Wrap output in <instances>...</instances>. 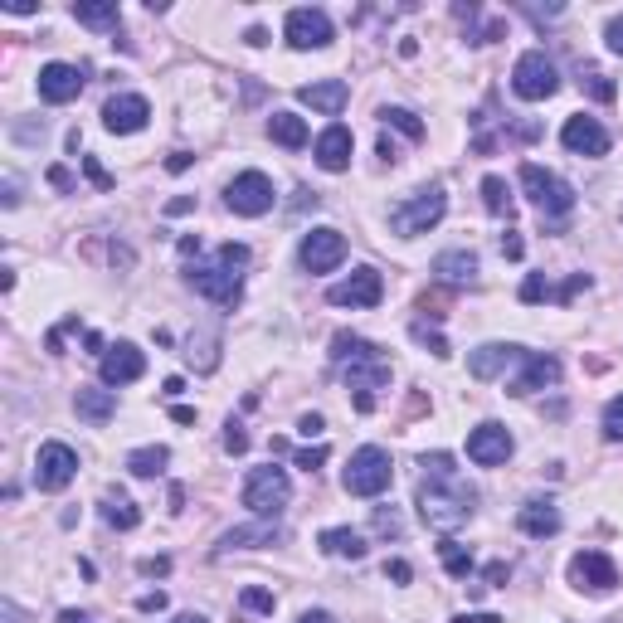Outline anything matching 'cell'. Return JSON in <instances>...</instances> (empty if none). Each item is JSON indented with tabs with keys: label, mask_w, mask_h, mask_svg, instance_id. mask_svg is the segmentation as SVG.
Returning <instances> with one entry per match:
<instances>
[{
	"label": "cell",
	"mask_w": 623,
	"mask_h": 623,
	"mask_svg": "<svg viewBox=\"0 0 623 623\" xmlns=\"http://www.w3.org/2000/svg\"><path fill=\"white\" fill-rule=\"evenodd\" d=\"M502 580H507V565H502V560H497V565H487V585H502Z\"/></svg>",
	"instance_id": "94428289"
},
{
	"label": "cell",
	"mask_w": 623,
	"mask_h": 623,
	"mask_svg": "<svg viewBox=\"0 0 623 623\" xmlns=\"http://www.w3.org/2000/svg\"><path fill=\"white\" fill-rule=\"evenodd\" d=\"M74 477H78V453L69 443H39V453H35L39 492H64Z\"/></svg>",
	"instance_id": "9c48e42d"
},
{
	"label": "cell",
	"mask_w": 623,
	"mask_h": 623,
	"mask_svg": "<svg viewBox=\"0 0 623 623\" xmlns=\"http://www.w3.org/2000/svg\"><path fill=\"white\" fill-rule=\"evenodd\" d=\"M59 623H88V619H83V614H74V609H64V614H59Z\"/></svg>",
	"instance_id": "003e7915"
},
{
	"label": "cell",
	"mask_w": 623,
	"mask_h": 623,
	"mask_svg": "<svg viewBox=\"0 0 623 623\" xmlns=\"http://www.w3.org/2000/svg\"><path fill=\"white\" fill-rule=\"evenodd\" d=\"M585 88L594 93V98H599V103H614V93H619V88H614V83H609L604 74H585Z\"/></svg>",
	"instance_id": "60d3db41"
},
{
	"label": "cell",
	"mask_w": 623,
	"mask_h": 623,
	"mask_svg": "<svg viewBox=\"0 0 623 623\" xmlns=\"http://www.w3.org/2000/svg\"><path fill=\"white\" fill-rule=\"evenodd\" d=\"M185 166H190V151H176V156L166 161V171H185Z\"/></svg>",
	"instance_id": "e7e4bbea"
},
{
	"label": "cell",
	"mask_w": 623,
	"mask_h": 623,
	"mask_svg": "<svg viewBox=\"0 0 623 623\" xmlns=\"http://www.w3.org/2000/svg\"><path fill=\"white\" fill-rule=\"evenodd\" d=\"M604 44H609V49L623 59V15H614V20L604 25Z\"/></svg>",
	"instance_id": "f6af8a7d"
},
{
	"label": "cell",
	"mask_w": 623,
	"mask_h": 623,
	"mask_svg": "<svg viewBox=\"0 0 623 623\" xmlns=\"http://www.w3.org/2000/svg\"><path fill=\"white\" fill-rule=\"evenodd\" d=\"M293 502V477L283 473V468H254L249 482H244V507L258 516V521H273V516L283 512Z\"/></svg>",
	"instance_id": "8992f818"
},
{
	"label": "cell",
	"mask_w": 623,
	"mask_h": 623,
	"mask_svg": "<svg viewBox=\"0 0 623 623\" xmlns=\"http://www.w3.org/2000/svg\"><path fill=\"white\" fill-rule=\"evenodd\" d=\"M482 205L492 210V215H507L512 220V190L502 176H482Z\"/></svg>",
	"instance_id": "d590c367"
},
{
	"label": "cell",
	"mask_w": 623,
	"mask_h": 623,
	"mask_svg": "<svg viewBox=\"0 0 623 623\" xmlns=\"http://www.w3.org/2000/svg\"><path fill=\"white\" fill-rule=\"evenodd\" d=\"M414 336H419V341H429V351H434V356H448V341H443L439 331H429V327H424V322L414 327Z\"/></svg>",
	"instance_id": "7dc6e473"
},
{
	"label": "cell",
	"mask_w": 623,
	"mask_h": 623,
	"mask_svg": "<svg viewBox=\"0 0 623 623\" xmlns=\"http://www.w3.org/2000/svg\"><path fill=\"white\" fill-rule=\"evenodd\" d=\"M185 390V380L181 375H171V380H166V385H161V395H166V400H176V395H181Z\"/></svg>",
	"instance_id": "6f0895ef"
},
{
	"label": "cell",
	"mask_w": 623,
	"mask_h": 623,
	"mask_svg": "<svg viewBox=\"0 0 623 623\" xmlns=\"http://www.w3.org/2000/svg\"><path fill=\"white\" fill-rule=\"evenodd\" d=\"M283 531L273 521H258V526H234L220 536V550H254V546H278Z\"/></svg>",
	"instance_id": "484cf974"
},
{
	"label": "cell",
	"mask_w": 623,
	"mask_h": 623,
	"mask_svg": "<svg viewBox=\"0 0 623 623\" xmlns=\"http://www.w3.org/2000/svg\"><path fill=\"white\" fill-rule=\"evenodd\" d=\"M268 137L288 151H302L312 142V132H307V122H302L297 112H273V117H268Z\"/></svg>",
	"instance_id": "83f0119b"
},
{
	"label": "cell",
	"mask_w": 623,
	"mask_h": 623,
	"mask_svg": "<svg viewBox=\"0 0 623 623\" xmlns=\"http://www.w3.org/2000/svg\"><path fill=\"white\" fill-rule=\"evenodd\" d=\"M283 35L293 49H327L331 44V20L327 10H317V5H297L288 10V20H283Z\"/></svg>",
	"instance_id": "8fae6325"
},
{
	"label": "cell",
	"mask_w": 623,
	"mask_h": 623,
	"mask_svg": "<svg viewBox=\"0 0 623 623\" xmlns=\"http://www.w3.org/2000/svg\"><path fill=\"white\" fill-rule=\"evenodd\" d=\"M171 623H210V619H205V614H176Z\"/></svg>",
	"instance_id": "03108f58"
},
{
	"label": "cell",
	"mask_w": 623,
	"mask_h": 623,
	"mask_svg": "<svg viewBox=\"0 0 623 623\" xmlns=\"http://www.w3.org/2000/svg\"><path fill=\"white\" fill-rule=\"evenodd\" d=\"M443 215H448L443 185H424V190H414L409 200H400V205L390 210V229H395L400 239H419V234H429Z\"/></svg>",
	"instance_id": "3957f363"
},
{
	"label": "cell",
	"mask_w": 623,
	"mask_h": 623,
	"mask_svg": "<svg viewBox=\"0 0 623 623\" xmlns=\"http://www.w3.org/2000/svg\"><path fill=\"white\" fill-rule=\"evenodd\" d=\"M516 526L526 531V536H536V541H546L560 531V507L555 502H541V497H531L521 512H516Z\"/></svg>",
	"instance_id": "cb8c5ba5"
},
{
	"label": "cell",
	"mask_w": 623,
	"mask_h": 623,
	"mask_svg": "<svg viewBox=\"0 0 623 623\" xmlns=\"http://www.w3.org/2000/svg\"><path fill=\"white\" fill-rule=\"evenodd\" d=\"M546 297H555V293H550V283L541 273H531V278L521 283V302H546Z\"/></svg>",
	"instance_id": "ab89813d"
},
{
	"label": "cell",
	"mask_w": 623,
	"mask_h": 623,
	"mask_svg": "<svg viewBox=\"0 0 623 623\" xmlns=\"http://www.w3.org/2000/svg\"><path fill=\"white\" fill-rule=\"evenodd\" d=\"M380 156H385V161H390V166H395V161H400V151H395V142H390V137H380Z\"/></svg>",
	"instance_id": "be15d7a7"
},
{
	"label": "cell",
	"mask_w": 623,
	"mask_h": 623,
	"mask_svg": "<svg viewBox=\"0 0 623 623\" xmlns=\"http://www.w3.org/2000/svg\"><path fill=\"white\" fill-rule=\"evenodd\" d=\"M142 375H147V356H142L132 341L108 346V356H103V385H132V380H142Z\"/></svg>",
	"instance_id": "ffe728a7"
},
{
	"label": "cell",
	"mask_w": 623,
	"mask_h": 623,
	"mask_svg": "<svg viewBox=\"0 0 623 623\" xmlns=\"http://www.w3.org/2000/svg\"><path fill=\"white\" fill-rule=\"evenodd\" d=\"M74 20L78 25H93V30H117L122 10H117V0H78Z\"/></svg>",
	"instance_id": "4dcf8cb0"
},
{
	"label": "cell",
	"mask_w": 623,
	"mask_h": 623,
	"mask_svg": "<svg viewBox=\"0 0 623 623\" xmlns=\"http://www.w3.org/2000/svg\"><path fill=\"white\" fill-rule=\"evenodd\" d=\"M317 546L336 555V560H361L366 555V536L361 531H351V526H327L322 536H317Z\"/></svg>",
	"instance_id": "4316f807"
},
{
	"label": "cell",
	"mask_w": 623,
	"mask_h": 623,
	"mask_svg": "<svg viewBox=\"0 0 623 623\" xmlns=\"http://www.w3.org/2000/svg\"><path fill=\"white\" fill-rule=\"evenodd\" d=\"M453 623H502V614H458Z\"/></svg>",
	"instance_id": "9f6ffc18"
},
{
	"label": "cell",
	"mask_w": 623,
	"mask_h": 623,
	"mask_svg": "<svg viewBox=\"0 0 623 623\" xmlns=\"http://www.w3.org/2000/svg\"><path fill=\"white\" fill-rule=\"evenodd\" d=\"M570 585L589 589V594H609V589L619 585V570H614V560L604 550H580L570 560Z\"/></svg>",
	"instance_id": "5bb4252c"
},
{
	"label": "cell",
	"mask_w": 623,
	"mask_h": 623,
	"mask_svg": "<svg viewBox=\"0 0 623 623\" xmlns=\"http://www.w3.org/2000/svg\"><path fill=\"white\" fill-rule=\"evenodd\" d=\"M297 429H302L307 439H317V434H322L327 424H322V414H302V419H297Z\"/></svg>",
	"instance_id": "f907efd6"
},
{
	"label": "cell",
	"mask_w": 623,
	"mask_h": 623,
	"mask_svg": "<svg viewBox=\"0 0 623 623\" xmlns=\"http://www.w3.org/2000/svg\"><path fill=\"white\" fill-rule=\"evenodd\" d=\"M560 142L575 151V156H609V132H604L594 117H585V112L560 127Z\"/></svg>",
	"instance_id": "d6986e66"
},
{
	"label": "cell",
	"mask_w": 623,
	"mask_h": 623,
	"mask_svg": "<svg viewBox=\"0 0 623 623\" xmlns=\"http://www.w3.org/2000/svg\"><path fill=\"white\" fill-rule=\"evenodd\" d=\"M555 380H560V361H555V356H541V351H526V356H521V375L507 385V395H536V390H546Z\"/></svg>",
	"instance_id": "44dd1931"
},
{
	"label": "cell",
	"mask_w": 623,
	"mask_h": 623,
	"mask_svg": "<svg viewBox=\"0 0 623 623\" xmlns=\"http://www.w3.org/2000/svg\"><path fill=\"white\" fill-rule=\"evenodd\" d=\"M521 190H526V200L541 210V220H565V215L575 210V190H570V181H560L555 171L536 166V161L521 166Z\"/></svg>",
	"instance_id": "277c9868"
},
{
	"label": "cell",
	"mask_w": 623,
	"mask_h": 623,
	"mask_svg": "<svg viewBox=\"0 0 623 623\" xmlns=\"http://www.w3.org/2000/svg\"><path fill=\"white\" fill-rule=\"evenodd\" d=\"M341 482H346L351 497H380V492L395 482V463H390L385 448L366 443V448L351 453V463H346V477H341Z\"/></svg>",
	"instance_id": "5b68a950"
},
{
	"label": "cell",
	"mask_w": 623,
	"mask_h": 623,
	"mask_svg": "<svg viewBox=\"0 0 623 623\" xmlns=\"http://www.w3.org/2000/svg\"><path fill=\"white\" fill-rule=\"evenodd\" d=\"M409 575H414V570H409L404 560H385V580H395V585H409Z\"/></svg>",
	"instance_id": "c3c4849f"
},
{
	"label": "cell",
	"mask_w": 623,
	"mask_h": 623,
	"mask_svg": "<svg viewBox=\"0 0 623 623\" xmlns=\"http://www.w3.org/2000/svg\"><path fill=\"white\" fill-rule=\"evenodd\" d=\"M380 122L395 127V132H404L409 142H424V122H419L409 108H380Z\"/></svg>",
	"instance_id": "8d00e7d4"
},
{
	"label": "cell",
	"mask_w": 623,
	"mask_h": 623,
	"mask_svg": "<svg viewBox=\"0 0 623 623\" xmlns=\"http://www.w3.org/2000/svg\"><path fill=\"white\" fill-rule=\"evenodd\" d=\"M83 176L98 185V190H112V176L103 171V161H98V156H83Z\"/></svg>",
	"instance_id": "b9f144b4"
},
{
	"label": "cell",
	"mask_w": 623,
	"mask_h": 623,
	"mask_svg": "<svg viewBox=\"0 0 623 623\" xmlns=\"http://www.w3.org/2000/svg\"><path fill=\"white\" fill-rule=\"evenodd\" d=\"M224 448H229V453H244V448H249V434H244L234 419L224 424Z\"/></svg>",
	"instance_id": "7bdbcfd3"
},
{
	"label": "cell",
	"mask_w": 623,
	"mask_h": 623,
	"mask_svg": "<svg viewBox=\"0 0 623 623\" xmlns=\"http://www.w3.org/2000/svg\"><path fill=\"white\" fill-rule=\"evenodd\" d=\"M147 122H151V103L142 93H117V98H108V108H103V127L117 132V137H132Z\"/></svg>",
	"instance_id": "2e32d148"
},
{
	"label": "cell",
	"mask_w": 623,
	"mask_h": 623,
	"mask_svg": "<svg viewBox=\"0 0 623 623\" xmlns=\"http://www.w3.org/2000/svg\"><path fill=\"white\" fill-rule=\"evenodd\" d=\"M74 409L83 424H108L112 414H117V395H112V390H98V385H78Z\"/></svg>",
	"instance_id": "d4e9b609"
},
{
	"label": "cell",
	"mask_w": 623,
	"mask_h": 623,
	"mask_svg": "<svg viewBox=\"0 0 623 623\" xmlns=\"http://www.w3.org/2000/svg\"><path fill=\"white\" fill-rule=\"evenodd\" d=\"M375 531H380V536H400L404 526H400V516H395V512H385V507H375Z\"/></svg>",
	"instance_id": "ee69618b"
},
{
	"label": "cell",
	"mask_w": 623,
	"mask_h": 623,
	"mask_svg": "<svg viewBox=\"0 0 623 623\" xmlns=\"http://www.w3.org/2000/svg\"><path fill=\"white\" fill-rule=\"evenodd\" d=\"M380 297H385V278L375 268H356L351 278H341V283L327 288L331 307H380Z\"/></svg>",
	"instance_id": "4fadbf2b"
},
{
	"label": "cell",
	"mask_w": 623,
	"mask_h": 623,
	"mask_svg": "<svg viewBox=\"0 0 623 623\" xmlns=\"http://www.w3.org/2000/svg\"><path fill=\"white\" fill-rule=\"evenodd\" d=\"M239 604H244L249 614H273V609H278V599H273L268 589H258V585L244 589V594H239Z\"/></svg>",
	"instance_id": "f35d334b"
},
{
	"label": "cell",
	"mask_w": 623,
	"mask_h": 623,
	"mask_svg": "<svg viewBox=\"0 0 623 623\" xmlns=\"http://www.w3.org/2000/svg\"><path fill=\"white\" fill-rule=\"evenodd\" d=\"M249 263V249L244 244H224L215 263H195L185 278H190V288L195 293H205L210 302H220V307H239V297H244V268Z\"/></svg>",
	"instance_id": "7a4b0ae2"
},
{
	"label": "cell",
	"mask_w": 623,
	"mask_h": 623,
	"mask_svg": "<svg viewBox=\"0 0 623 623\" xmlns=\"http://www.w3.org/2000/svg\"><path fill=\"white\" fill-rule=\"evenodd\" d=\"M171 570V560L166 555H156V560H142V575H166Z\"/></svg>",
	"instance_id": "f5cc1de1"
},
{
	"label": "cell",
	"mask_w": 623,
	"mask_h": 623,
	"mask_svg": "<svg viewBox=\"0 0 623 623\" xmlns=\"http://www.w3.org/2000/svg\"><path fill=\"white\" fill-rule=\"evenodd\" d=\"M137 609H142V614H161V609H166V594H161V589H156V594H142Z\"/></svg>",
	"instance_id": "681fc988"
},
{
	"label": "cell",
	"mask_w": 623,
	"mask_h": 623,
	"mask_svg": "<svg viewBox=\"0 0 623 623\" xmlns=\"http://www.w3.org/2000/svg\"><path fill=\"white\" fill-rule=\"evenodd\" d=\"M49 185H59V190H69V171H64V166H54V171H49Z\"/></svg>",
	"instance_id": "6125c7cd"
},
{
	"label": "cell",
	"mask_w": 623,
	"mask_h": 623,
	"mask_svg": "<svg viewBox=\"0 0 623 623\" xmlns=\"http://www.w3.org/2000/svg\"><path fill=\"white\" fill-rule=\"evenodd\" d=\"M419 468H424V482H419V516H424V526H434L443 536L468 526L477 512V492L458 477L453 453H424Z\"/></svg>",
	"instance_id": "6da1fadb"
},
{
	"label": "cell",
	"mask_w": 623,
	"mask_h": 623,
	"mask_svg": "<svg viewBox=\"0 0 623 623\" xmlns=\"http://www.w3.org/2000/svg\"><path fill=\"white\" fill-rule=\"evenodd\" d=\"M599 424H604V439L609 443H623V395H614V400L604 404V419H599Z\"/></svg>",
	"instance_id": "74e56055"
},
{
	"label": "cell",
	"mask_w": 623,
	"mask_h": 623,
	"mask_svg": "<svg viewBox=\"0 0 623 623\" xmlns=\"http://www.w3.org/2000/svg\"><path fill=\"white\" fill-rule=\"evenodd\" d=\"M103 521L117 526V531H132V526L142 521V512H137V502H132L127 492H108V497H103Z\"/></svg>",
	"instance_id": "1f68e13d"
},
{
	"label": "cell",
	"mask_w": 623,
	"mask_h": 623,
	"mask_svg": "<svg viewBox=\"0 0 623 623\" xmlns=\"http://www.w3.org/2000/svg\"><path fill=\"white\" fill-rule=\"evenodd\" d=\"M297 623H336V619H331L327 609H307V614H302V619H297Z\"/></svg>",
	"instance_id": "91938a15"
},
{
	"label": "cell",
	"mask_w": 623,
	"mask_h": 623,
	"mask_svg": "<svg viewBox=\"0 0 623 623\" xmlns=\"http://www.w3.org/2000/svg\"><path fill=\"white\" fill-rule=\"evenodd\" d=\"M171 419H176V424H195V409H190V404H176Z\"/></svg>",
	"instance_id": "680465c9"
},
{
	"label": "cell",
	"mask_w": 623,
	"mask_h": 623,
	"mask_svg": "<svg viewBox=\"0 0 623 623\" xmlns=\"http://www.w3.org/2000/svg\"><path fill=\"white\" fill-rule=\"evenodd\" d=\"M312 151H317V166H322V171H346V166H351V151H356V137H351V127L331 122Z\"/></svg>",
	"instance_id": "7402d4cb"
},
{
	"label": "cell",
	"mask_w": 623,
	"mask_h": 623,
	"mask_svg": "<svg viewBox=\"0 0 623 623\" xmlns=\"http://www.w3.org/2000/svg\"><path fill=\"white\" fill-rule=\"evenodd\" d=\"M502 254H507V258H521V254H526L521 234H502Z\"/></svg>",
	"instance_id": "816d5d0a"
},
{
	"label": "cell",
	"mask_w": 623,
	"mask_h": 623,
	"mask_svg": "<svg viewBox=\"0 0 623 623\" xmlns=\"http://www.w3.org/2000/svg\"><path fill=\"white\" fill-rule=\"evenodd\" d=\"M185 361L210 375V370L220 366V336H215V331H200V336L190 331V336H185Z\"/></svg>",
	"instance_id": "f546056e"
},
{
	"label": "cell",
	"mask_w": 623,
	"mask_h": 623,
	"mask_svg": "<svg viewBox=\"0 0 623 623\" xmlns=\"http://www.w3.org/2000/svg\"><path fill=\"white\" fill-rule=\"evenodd\" d=\"M434 273L443 283H477V258L468 249H448V254L434 258Z\"/></svg>",
	"instance_id": "f1b7e54d"
},
{
	"label": "cell",
	"mask_w": 623,
	"mask_h": 623,
	"mask_svg": "<svg viewBox=\"0 0 623 623\" xmlns=\"http://www.w3.org/2000/svg\"><path fill=\"white\" fill-rule=\"evenodd\" d=\"M512 429L507 424H497V419H487V424H477L473 434H468V458H473L477 468H502L507 458H512Z\"/></svg>",
	"instance_id": "7c38bea8"
},
{
	"label": "cell",
	"mask_w": 623,
	"mask_h": 623,
	"mask_svg": "<svg viewBox=\"0 0 623 623\" xmlns=\"http://www.w3.org/2000/svg\"><path fill=\"white\" fill-rule=\"evenodd\" d=\"M512 93L516 98H526V103H546V98L560 93V74H555V64L546 59V49H526V54L516 59Z\"/></svg>",
	"instance_id": "52a82bcc"
},
{
	"label": "cell",
	"mask_w": 623,
	"mask_h": 623,
	"mask_svg": "<svg viewBox=\"0 0 623 623\" xmlns=\"http://www.w3.org/2000/svg\"><path fill=\"white\" fill-rule=\"evenodd\" d=\"M322 463H327V448H302L297 453V468H307V473H317Z\"/></svg>",
	"instance_id": "bcb514c9"
},
{
	"label": "cell",
	"mask_w": 623,
	"mask_h": 623,
	"mask_svg": "<svg viewBox=\"0 0 623 623\" xmlns=\"http://www.w3.org/2000/svg\"><path fill=\"white\" fill-rule=\"evenodd\" d=\"M375 356V346H370L366 336H351V331H341V336H331V361H341V366H351V361H366Z\"/></svg>",
	"instance_id": "836d02e7"
},
{
	"label": "cell",
	"mask_w": 623,
	"mask_h": 623,
	"mask_svg": "<svg viewBox=\"0 0 623 623\" xmlns=\"http://www.w3.org/2000/svg\"><path fill=\"white\" fill-rule=\"evenodd\" d=\"M302 103L312 112H327V117H336V112L346 108V98H351V88L341 83V78H317V83H307L302 93H297Z\"/></svg>",
	"instance_id": "603a6c76"
},
{
	"label": "cell",
	"mask_w": 623,
	"mask_h": 623,
	"mask_svg": "<svg viewBox=\"0 0 623 623\" xmlns=\"http://www.w3.org/2000/svg\"><path fill=\"white\" fill-rule=\"evenodd\" d=\"M83 93V69L78 64H44L39 69V98L44 103H74Z\"/></svg>",
	"instance_id": "ac0fdd59"
},
{
	"label": "cell",
	"mask_w": 623,
	"mask_h": 623,
	"mask_svg": "<svg viewBox=\"0 0 623 623\" xmlns=\"http://www.w3.org/2000/svg\"><path fill=\"white\" fill-rule=\"evenodd\" d=\"M0 619H5V623H25V614H20V604H15V599H5V604H0Z\"/></svg>",
	"instance_id": "11a10c76"
},
{
	"label": "cell",
	"mask_w": 623,
	"mask_h": 623,
	"mask_svg": "<svg viewBox=\"0 0 623 623\" xmlns=\"http://www.w3.org/2000/svg\"><path fill=\"white\" fill-rule=\"evenodd\" d=\"M439 560H443V570H448L453 580H468V575H473V550L458 546V541H443Z\"/></svg>",
	"instance_id": "e575fe53"
},
{
	"label": "cell",
	"mask_w": 623,
	"mask_h": 623,
	"mask_svg": "<svg viewBox=\"0 0 623 623\" xmlns=\"http://www.w3.org/2000/svg\"><path fill=\"white\" fill-rule=\"evenodd\" d=\"M297 258H302V268H307V273H331V268H341V258H346V234H341V229H331V224H322V229L302 234V249H297Z\"/></svg>",
	"instance_id": "30bf717a"
},
{
	"label": "cell",
	"mask_w": 623,
	"mask_h": 623,
	"mask_svg": "<svg viewBox=\"0 0 623 623\" xmlns=\"http://www.w3.org/2000/svg\"><path fill=\"white\" fill-rule=\"evenodd\" d=\"M166 463H171V453H166L161 443H147V448H132V453H127V468L137 477H161Z\"/></svg>",
	"instance_id": "d6a6232c"
},
{
	"label": "cell",
	"mask_w": 623,
	"mask_h": 623,
	"mask_svg": "<svg viewBox=\"0 0 623 623\" xmlns=\"http://www.w3.org/2000/svg\"><path fill=\"white\" fill-rule=\"evenodd\" d=\"M521 356H526V351L512 346V341H487V346L468 351V375H473V380H497V375H507Z\"/></svg>",
	"instance_id": "e0dca14e"
},
{
	"label": "cell",
	"mask_w": 623,
	"mask_h": 623,
	"mask_svg": "<svg viewBox=\"0 0 623 623\" xmlns=\"http://www.w3.org/2000/svg\"><path fill=\"white\" fill-rule=\"evenodd\" d=\"M273 181L263 176V171H244V176H234V181L224 185V205L234 210V215H244V220H258V215H268L273 210Z\"/></svg>",
	"instance_id": "ba28073f"
},
{
	"label": "cell",
	"mask_w": 623,
	"mask_h": 623,
	"mask_svg": "<svg viewBox=\"0 0 623 623\" xmlns=\"http://www.w3.org/2000/svg\"><path fill=\"white\" fill-rule=\"evenodd\" d=\"M190 210H195V200H190V195H176V200L166 205V215H190Z\"/></svg>",
	"instance_id": "db71d44e"
},
{
	"label": "cell",
	"mask_w": 623,
	"mask_h": 623,
	"mask_svg": "<svg viewBox=\"0 0 623 623\" xmlns=\"http://www.w3.org/2000/svg\"><path fill=\"white\" fill-rule=\"evenodd\" d=\"M346 385L356 390V409L370 414V409H375V390L390 385V361H380V351L366 356V361H351V366H346Z\"/></svg>",
	"instance_id": "9a60e30c"
}]
</instances>
